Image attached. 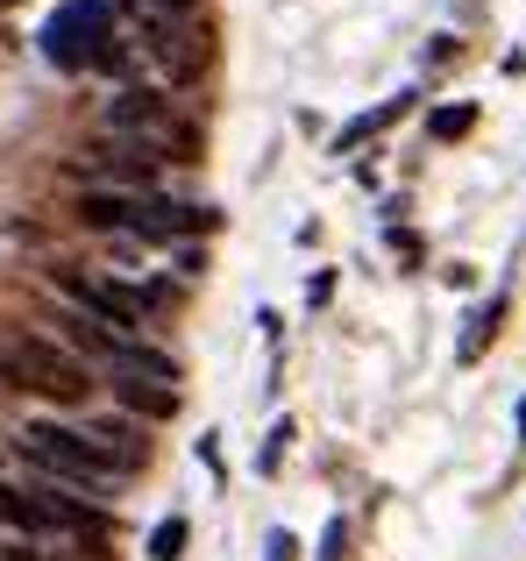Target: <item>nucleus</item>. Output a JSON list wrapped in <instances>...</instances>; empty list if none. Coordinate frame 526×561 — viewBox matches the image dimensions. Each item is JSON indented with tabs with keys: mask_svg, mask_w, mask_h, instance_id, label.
<instances>
[{
	"mask_svg": "<svg viewBox=\"0 0 526 561\" xmlns=\"http://www.w3.org/2000/svg\"><path fill=\"white\" fill-rule=\"evenodd\" d=\"M0 383L8 391H36L50 405H79L93 391L79 356H65L57 342H36V334H0Z\"/></svg>",
	"mask_w": 526,
	"mask_h": 561,
	"instance_id": "nucleus-1",
	"label": "nucleus"
},
{
	"mask_svg": "<svg viewBox=\"0 0 526 561\" xmlns=\"http://www.w3.org/2000/svg\"><path fill=\"white\" fill-rule=\"evenodd\" d=\"M107 136L142 150V157H171V142H179V157H193V142H199L185 122H171V107L157 93H114L107 100Z\"/></svg>",
	"mask_w": 526,
	"mask_h": 561,
	"instance_id": "nucleus-2",
	"label": "nucleus"
},
{
	"mask_svg": "<svg viewBox=\"0 0 526 561\" xmlns=\"http://www.w3.org/2000/svg\"><path fill=\"white\" fill-rule=\"evenodd\" d=\"M43 50H50L65 71L107 65L114 57V14L100 8V0H71V8H57L50 22H43Z\"/></svg>",
	"mask_w": 526,
	"mask_h": 561,
	"instance_id": "nucleus-3",
	"label": "nucleus"
},
{
	"mask_svg": "<svg viewBox=\"0 0 526 561\" xmlns=\"http://www.w3.org/2000/svg\"><path fill=\"white\" fill-rule=\"evenodd\" d=\"M22 455H28V462H36L50 483H79V491H100V483L114 477V469L93 455V440H85L79 426H50V420L22 426Z\"/></svg>",
	"mask_w": 526,
	"mask_h": 561,
	"instance_id": "nucleus-4",
	"label": "nucleus"
},
{
	"mask_svg": "<svg viewBox=\"0 0 526 561\" xmlns=\"http://www.w3.org/2000/svg\"><path fill=\"white\" fill-rule=\"evenodd\" d=\"M57 291H65L71 306H85L93 320H114V334H128L142 313H150V291L114 285V277H93V271H57Z\"/></svg>",
	"mask_w": 526,
	"mask_h": 561,
	"instance_id": "nucleus-5",
	"label": "nucleus"
},
{
	"mask_svg": "<svg viewBox=\"0 0 526 561\" xmlns=\"http://www.w3.org/2000/svg\"><path fill=\"white\" fill-rule=\"evenodd\" d=\"M28 505H36L43 534L57 526V534H79L93 554H107V548H100V540H107V512H93V505H79V497H65L57 483H36V491H28Z\"/></svg>",
	"mask_w": 526,
	"mask_h": 561,
	"instance_id": "nucleus-6",
	"label": "nucleus"
},
{
	"mask_svg": "<svg viewBox=\"0 0 526 561\" xmlns=\"http://www.w3.org/2000/svg\"><path fill=\"white\" fill-rule=\"evenodd\" d=\"M157 65L171 71V85H193L199 71L214 65V28H207V22H185V28H171V36L157 43Z\"/></svg>",
	"mask_w": 526,
	"mask_h": 561,
	"instance_id": "nucleus-7",
	"label": "nucleus"
},
{
	"mask_svg": "<svg viewBox=\"0 0 526 561\" xmlns=\"http://www.w3.org/2000/svg\"><path fill=\"white\" fill-rule=\"evenodd\" d=\"M114 398H122L128 412H142V420H171V412H179V383H136V377H122V383H114Z\"/></svg>",
	"mask_w": 526,
	"mask_h": 561,
	"instance_id": "nucleus-8",
	"label": "nucleus"
},
{
	"mask_svg": "<svg viewBox=\"0 0 526 561\" xmlns=\"http://www.w3.org/2000/svg\"><path fill=\"white\" fill-rule=\"evenodd\" d=\"M405 107H413V93H391L385 100V107H370V114H356V122H348L342 128V136H334V150H363V142H370V136H385V128L391 122H399V114Z\"/></svg>",
	"mask_w": 526,
	"mask_h": 561,
	"instance_id": "nucleus-9",
	"label": "nucleus"
},
{
	"mask_svg": "<svg viewBox=\"0 0 526 561\" xmlns=\"http://www.w3.org/2000/svg\"><path fill=\"white\" fill-rule=\"evenodd\" d=\"M499 320H505V291H491V299L470 313V328H462L456 363H477V356H484V348H491V334H499Z\"/></svg>",
	"mask_w": 526,
	"mask_h": 561,
	"instance_id": "nucleus-10",
	"label": "nucleus"
},
{
	"mask_svg": "<svg viewBox=\"0 0 526 561\" xmlns=\"http://www.w3.org/2000/svg\"><path fill=\"white\" fill-rule=\"evenodd\" d=\"M477 128V107H434L427 114V136L434 142H456V136H470Z\"/></svg>",
	"mask_w": 526,
	"mask_h": 561,
	"instance_id": "nucleus-11",
	"label": "nucleus"
},
{
	"mask_svg": "<svg viewBox=\"0 0 526 561\" xmlns=\"http://www.w3.org/2000/svg\"><path fill=\"white\" fill-rule=\"evenodd\" d=\"M150 554L157 561H179L185 554V519H164V526H157V534H150Z\"/></svg>",
	"mask_w": 526,
	"mask_h": 561,
	"instance_id": "nucleus-12",
	"label": "nucleus"
},
{
	"mask_svg": "<svg viewBox=\"0 0 526 561\" xmlns=\"http://www.w3.org/2000/svg\"><path fill=\"white\" fill-rule=\"evenodd\" d=\"M320 561H348V526H342V519L320 534Z\"/></svg>",
	"mask_w": 526,
	"mask_h": 561,
	"instance_id": "nucleus-13",
	"label": "nucleus"
},
{
	"mask_svg": "<svg viewBox=\"0 0 526 561\" xmlns=\"http://www.w3.org/2000/svg\"><path fill=\"white\" fill-rule=\"evenodd\" d=\"M263 561H299V540H291V534H271V540H263Z\"/></svg>",
	"mask_w": 526,
	"mask_h": 561,
	"instance_id": "nucleus-14",
	"label": "nucleus"
},
{
	"mask_svg": "<svg viewBox=\"0 0 526 561\" xmlns=\"http://www.w3.org/2000/svg\"><path fill=\"white\" fill-rule=\"evenodd\" d=\"M285 440H291V420H277V426H271V440H263V469H271L277 455H285Z\"/></svg>",
	"mask_w": 526,
	"mask_h": 561,
	"instance_id": "nucleus-15",
	"label": "nucleus"
},
{
	"mask_svg": "<svg viewBox=\"0 0 526 561\" xmlns=\"http://www.w3.org/2000/svg\"><path fill=\"white\" fill-rule=\"evenodd\" d=\"M519 434H526V398H519Z\"/></svg>",
	"mask_w": 526,
	"mask_h": 561,
	"instance_id": "nucleus-16",
	"label": "nucleus"
},
{
	"mask_svg": "<svg viewBox=\"0 0 526 561\" xmlns=\"http://www.w3.org/2000/svg\"><path fill=\"white\" fill-rule=\"evenodd\" d=\"M157 8H185V0H157Z\"/></svg>",
	"mask_w": 526,
	"mask_h": 561,
	"instance_id": "nucleus-17",
	"label": "nucleus"
}]
</instances>
